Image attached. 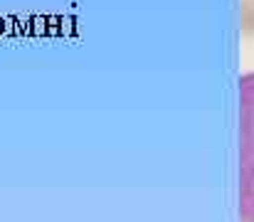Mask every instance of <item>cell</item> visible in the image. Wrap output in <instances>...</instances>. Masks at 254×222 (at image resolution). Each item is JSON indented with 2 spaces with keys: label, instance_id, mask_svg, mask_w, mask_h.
<instances>
[{
  "label": "cell",
  "instance_id": "6da1fadb",
  "mask_svg": "<svg viewBox=\"0 0 254 222\" xmlns=\"http://www.w3.org/2000/svg\"><path fill=\"white\" fill-rule=\"evenodd\" d=\"M240 222H254V72L240 79Z\"/></svg>",
  "mask_w": 254,
  "mask_h": 222
},
{
  "label": "cell",
  "instance_id": "7a4b0ae2",
  "mask_svg": "<svg viewBox=\"0 0 254 222\" xmlns=\"http://www.w3.org/2000/svg\"><path fill=\"white\" fill-rule=\"evenodd\" d=\"M242 25L254 32V0H242Z\"/></svg>",
  "mask_w": 254,
  "mask_h": 222
}]
</instances>
